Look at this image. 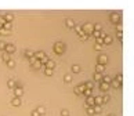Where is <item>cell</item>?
<instances>
[{
    "label": "cell",
    "instance_id": "1",
    "mask_svg": "<svg viewBox=\"0 0 134 116\" xmlns=\"http://www.w3.org/2000/svg\"><path fill=\"white\" fill-rule=\"evenodd\" d=\"M54 51L57 54H62L65 51V44L62 43V42H57V43L54 44Z\"/></svg>",
    "mask_w": 134,
    "mask_h": 116
},
{
    "label": "cell",
    "instance_id": "2",
    "mask_svg": "<svg viewBox=\"0 0 134 116\" xmlns=\"http://www.w3.org/2000/svg\"><path fill=\"white\" fill-rule=\"evenodd\" d=\"M84 90H86V84L84 83H80L77 87H75V93L76 94H84Z\"/></svg>",
    "mask_w": 134,
    "mask_h": 116
},
{
    "label": "cell",
    "instance_id": "3",
    "mask_svg": "<svg viewBox=\"0 0 134 116\" xmlns=\"http://www.w3.org/2000/svg\"><path fill=\"white\" fill-rule=\"evenodd\" d=\"M14 51H15V46H14V44L7 43V47H6V53H7V54H13Z\"/></svg>",
    "mask_w": 134,
    "mask_h": 116
},
{
    "label": "cell",
    "instance_id": "4",
    "mask_svg": "<svg viewBox=\"0 0 134 116\" xmlns=\"http://www.w3.org/2000/svg\"><path fill=\"white\" fill-rule=\"evenodd\" d=\"M44 57H46V53H44V51H36V53H35V58H36L37 61H42Z\"/></svg>",
    "mask_w": 134,
    "mask_h": 116
},
{
    "label": "cell",
    "instance_id": "5",
    "mask_svg": "<svg viewBox=\"0 0 134 116\" xmlns=\"http://www.w3.org/2000/svg\"><path fill=\"white\" fill-rule=\"evenodd\" d=\"M14 93H15V97H19V98H21V95L24 94V90H22V87H19V86H15V88H14Z\"/></svg>",
    "mask_w": 134,
    "mask_h": 116
},
{
    "label": "cell",
    "instance_id": "6",
    "mask_svg": "<svg viewBox=\"0 0 134 116\" xmlns=\"http://www.w3.org/2000/svg\"><path fill=\"white\" fill-rule=\"evenodd\" d=\"M66 26H68V28H75V26H76V25H75V21L72 18H68V19H66Z\"/></svg>",
    "mask_w": 134,
    "mask_h": 116
},
{
    "label": "cell",
    "instance_id": "7",
    "mask_svg": "<svg viewBox=\"0 0 134 116\" xmlns=\"http://www.w3.org/2000/svg\"><path fill=\"white\" fill-rule=\"evenodd\" d=\"M13 18H14V15L11 14V13H6V14H4V19H6L7 22H11Z\"/></svg>",
    "mask_w": 134,
    "mask_h": 116
},
{
    "label": "cell",
    "instance_id": "8",
    "mask_svg": "<svg viewBox=\"0 0 134 116\" xmlns=\"http://www.w3.org/2000/svg\"><path fill=\"white\" fill-rule=\"evenodd\" d=\"M11 104H13V105H15V106L21 105V98H19V97H14V98L11 100Z\"/></svg>",
    "mask_w": 134,
    "mask_h": 116
},
{
    "label": "cell",
    "instance_id": "9",
    "mask_svg": "<svg viewBox=\"0 0 134 116\" xmlns=\"http://www.w3.org/2000/svg\"><path fill=\"white\" fill-rule=\"evenodd\" d=\"M54 65H55V62H54L53 59H48V61H47V64H46V68H50V69H54Z\"/></svg>",
    "mask_w": 134,
    "mask_h": 116
},
{
    "label": "cell",
    "instance_id": "10",
    "mask_svg": "<svg viewBox=\"0 0 134 116\" xmlns=\"http://www.w3.org/2000/svg\"><path fill=\"white\" fill-rule=\"evenodd\" d=\"M95 104V97H87V106H90V105H94Z\"/></svg>",
    "mask_w": 134,
    "mask_h": 116
},
{
    "label": "cell",
    "instance_id": "11",
    "mask_svg": "<svg viewBox=\"0 0 134 116\" xmlns=\"http://www.w3.org/2000/svg\"><path fill=\"white\" fill-rule=\"evenodd\" d=\"M83 30L90 33V32H93V26H91L90 24H84V25H83Z\"/></svg>",
    "mask_w": 134,
    "mask_h": 116
},
{
    "label": "cell",
    "instance_id": "12",
    "mask_svg": "<svg viewBox=\"0 0 134 116\" xmlns=\"http://www.w3.org/2000/svg\"><path fill=\"white\" fill-rule=\"evenodd\" d=\"M25 55H26L28 58L35 57V51H32V50H25Z\"/></svg>",
    "mask_w": 134,
    "mask_h": 116
},
{
    "label": "cell",
    "instance_id": "13",
    "mask_svg": "<svg viewBox=\"0 0 134 116\" xmlns=\"http://www.w3.org/2000/svg\"><path fill=\"white\" fill-rule=\"evenodd\" d=\"M53 72H54V69H50V68H44V73L47 75V76H51V75H53Z\"/></svg>",
    "mask_w": 134,
    "mask_h": 116
},
{
    "label": "cell",
    "instance_id": "14",
    "mask_svg": "<svg viewBox=\"0 0 134 116\" xmlns=\"http://www.w3.org/2000/svg\"><path fill=\"white\" fill-rule=\"evenodd\" d=\"M36 111H37V112H39L40 115H44V113H46V108H44V106H39V108H37Z\"/></svg>",
    "mask_w": 134,
    "mask_h": 116
},
{
    "label": "cell",
    "instance_id": "15",
    "mask_svg": "<svg viewBox=\"0 0 134 116\" xmlns=\"http://www.w3.org/2000/svg\"><path fill=\"white\" fill-rule=\"evenodd\" d=\"M3 29H6V30L10 32V29H11V22H6V24L3 25Z\"/></svg>",
    "mask_w": 134,
    "mask_h": 116
},
{
    "label": "cell",
    "instance_id": "16",
    "mask_svg": "<svg viewBox=\"0 0 134 116\" xmlns=\"http://www.w3.org/2000/svg\"><path fill=\"white\" fill-rule=\"evenodd\" d=\"M6 47H7V42L1 40V42H0V50H6Z\"/></svg>",
    "mask_w": 134,
    "mask_h": 116
},
{
    "label": "cell",
    "instance_id": "17",
    "mask_svg": "<svg viewBox=\"0 0 134 116\" xmlns=\"http://www.w3.org/2000/svg\"><path fill=\"white\" fill-rule=\"evenodd\" d=\"M33 68H35V69H39V68H42V62H40V61H36V62L33 64Z\"/></svg>",
    "mask_w": 134,
    "mask_h": 116
},
{
    "label": "cell",
    "instance_id": "18",
    "mask_svg": "<svg viewBox=\"0 0 134 116\" xmlns=\"http://www.w3.org/2000/svg\"><path fill=\"white\" fill-rule=\"evenodd\" d=\"M7 86L11 87V88H15V82L14 80H8V82H7Z\"/></svg>",
    "mask_w": 134,
    "mask_h": 116
},
{
    "label": "cell",
    "instance_id": "19",
    "mask_svg": "<svg viewBox=\"0 0 134 116\" xmlns=\"http://www.w3.org/2000/svg\"><path fill=\"white\" fill-rule=\"evenodd\" d=\"M3 59H4L6 62H8V61L11 59V57H10V54H7V53H6V54H3Z\"/></svg>",
    "mask_w": 134,
    "mask_h": 116
},
{
    "label": "cell",
    "instance_id": "20",
    "mask_svg": "<svg viewBox=\"0 0 134 116\" xmlns=\"http://www.w3.org/2000/svg\"><path fill=\"white\" fill-rule=\"evenodd\" d=\"M87 113H89V115L95 113V111H94V108H93V106H87Z\"/></svg>",
    "mask_w": 134,
    "mask_h": 116
},
{
    "label": "cell",
    "instance_id": "21",
    "mask_svg": "<svg viewBox=\"0 0 134 116\" xmlns=\"http://www.w3.org/2000/svg\"><path fill=\"white\" fill-rule=\"evenodd\" d=\"M72 71L73 72H80V66L79 65H72Z\"/></svg>",
    "mask_w": 134,
    "mask_h": 116
},
{
    "label": "cell",
    "instance_id": "22",
    "mask_svg": "<svg viewBox=\"0 0 134 116\" xmlns=\"http://www.w3.org/2000/svg\"><path fill=\"white\" fill-rule=\"evenodd\" d=\"M61 115L62 116H69V111H68V109H61Z\"/></svg>",
    "mask_w": 134,
    "mask_h": 116
},
{
    "label": "cell",
    "instance_id": "23",
    "mask_svg": "<svg viewBox=\"0 0 134 116\" xmlns=\"http://www.w3.org/2000/svg\"><path fill=\"white\" fill-rule=\"evenodd\" d=\"M84 95H86V98H87V97H91V90H90V88H86V90H84Z\"/></svg>",
    "mask_w": 134,
    "mask_h": 116
},
{
    "label": "cell",
    "instance_id": "24",
    "mask_svg": "<svg viewBox=\"0 0 134 116\" xmlns=\"http://www.w3.org/2000/svg\"><path fill=\"white\" fill-rule=\"evenodd\" d=\"M100 62H101V65H104L105 62H106V57H105V55H101V57H100Z\"/></svg>",
    "mask_w": 134,
    "mask_h": 116
},
{
    "label": "cell",
    "instance_id": "25",
    "mask_svg": "<svg viewBox=\"0 0 134 116\" xmlns=\"http://www.w3.org/2000/svg\"><path fill=\"white\" fill-rule=\"evenodd\" d=\"M102 100H104V98H102V97H100V95H98V97H95V104H101Z\"/></svg>",
    "mask_w": 134,
    "mask_h": 116
},
{
    "label": "cell",
    "instance_id": "26",
    "mask_svg": "<svg viewBox=\"0 0 134 116\" xmlns=\"http://www.w3.org/2000/svg\"><path fill=\"white\" fill-rule=\"evenodd\" d=\"M94 79H95V80H101V75H100V72H95V75H94Z\"/></svg>",
    "mask_w": 134,
    "mask_h": 116
},
{
    "label": "cell",
    "instance_id": "27",
    "mask_svg": "<svg viewBox=\"0 0 134 116\" xmlns=\"http://www.w3.org/2000/svg\"><path fill=\"white\" fill-rule=\"evenodd\" d=\"M84 84H86V88H90V90L93 88V83H91V82H86Z\"/></svg>",
    "mask_w": 134,
    "mask_h": 116
},
{
    "label": "cell",
    "instance_id": "28",
    "mask_svg": "<svg viewBox=\"0 0 134 116\" xmlns=\"http://www.w3.org/2000/svg\"><path fill=\"white\" fill-rule=\"evenodd\" d=\"M7 65H8L10 68H13V66H14V65H15V62H14V61H13V59H10V61L7 62Z\"/></svg>",
    "mask_w": 134,
    "mask_h": 116
},
{
    "label": "cell",
    "instance_id": "29",
    "mask_svg": "<svg viewBox=\"0 0 134 116\" xmlns=\"http://www.w3.org/2000/svg\"><path fill=\"white\" fill-rule=\"evenodd\" d=\"M102 69H104V65H101V64H100V65H97V72H101Z\"/></svg>",
    "mask_w": 134,
    "mask_h": 116
},
{
    "label": "cell",
    "instance_id": "30",
    "mask_svg": "<svg viewBox=\"0 0 134 116\" xmlns=\"http://www.w3.org/2000/svg\"><path fill=\"white\" fill-rule=\"evenodd\" d=\"M72 80V76L71 75H65V82H71Z\"/></svg>",
    "mask_w": 134,
    "mask_h": 116
},
{
    "label": "cell",
    "instance_id": "31",
    "mask_svg": "<svg viewBox=\"0 0 134 116\" xmlns=\"http://www.w3.org/2000/svg\"><path fill=\"white\" fill-rule=\"evenodd\" d=\"M104 40H105V43H111V40H112V39H111V36H105Z\"/></svg>",
    "mask_w": 134,
    "mask_h": 116
},
{
    "label": "cell",
    "instance_id": "32",
    "mask_svg": "<svg viewBox=\"0 0 134 116\" xmlns=\"http://www.w3.org/2000/svg\"><path fill=\"white\" fill-rule=\"evenodd\" d=\"M101 88H102V90H106V88H108V84H106L105 82H102V83H101Z\"/></svg>",
    "mask_w": 134,
    "mask_h": 116
},
{
    "label": "cell",
    "instance_id": "33",
    "mask_svg": "<svg viewBox=\"0 0 134 116\" xmlns=\"http://www.w3.org/2000/svg\"><path fill=\"white\" fill-rule=\"evenodd\" d=\"M93 108H94V111H95V112H101V108H100L98 105H94Z\"/></svg>",
    "mask_w": 134,
    "mask_h": 116
},
{
    "label": "cell",
    "instance_id": "34",
    "mask_svg": "<svg viewBox=\"0 0 134 116\" xmlns=\"http://www.w3.org/2000/svg\"><path fill=\"white\" fill-rule=\"evenodd\" d=\"M0 33H1V35H8L10 32H8V30H6V29H1V30H0Z\"/></svg>",
    "mask_w": 134,
    "mask_h": 116
},
{
    "label": "cell",
    "instance_id": "35",
    "mask_svg": "<svg viewBox=\"0 0 134 116\" xmlns=\"http://www.w3.org/2000/svg\"><path fill=\"white\" fill-rule=\"evenodd\" d=\"M32 116H40V113L37 112V111H32V113H30Z\"/></svg>",
    "mask_w": 134,
    "mask_h": 116
},
{
    "label": "cell",
    "instance_id": "36",
    "mask_svg": "<svg viewBox=\"0 0 134 116\" xmlns=\"http://www.w3.org/2000/svg\"><path fill=\"white\" fill-rule=\"evenodd\" d=\"M29 61H30V64H35V62H36L37 59H36L35 57H32V58H29Z\"/></svg>",
    "mask_w": 134,
    "mask_h": 116
},
{
    "label": "cell",
    "instance_id": "37",
    "mask_svg": "<svg viewBox=\"0 0 134 116\" xmlns=\"http://www.w3.org/2000/svg\"><path fill=\"white\" fill-rule=\"evenodd\" d=\"M94 29H95V30H100V29H101V25H98V24H97V25L94 26Z\"/></svg>",
    "mask_w": 134,
    "mask_h": 116
}]
</instances>
